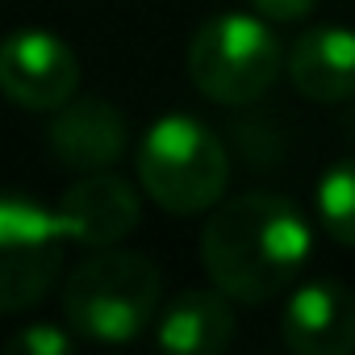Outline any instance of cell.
<instances>
[{
    "label": "cell",
    "mask_w": 355,
    "mask_h": 355,
    "mask_svg": "<svg viewBox=\"0 0 355 355\" xmlns=\"http://www.w3.org/2000/svg\"><path fill=\"white\" fill-rule=\"evenodd\" d=\"M305 259L309 226L301 209L276 193H243L201 230V263L209 284L243 305L280 297L301 276Z\"/></svg>",
    "instance_id": "obj_1"
},
{
    "label": "cell",
    "mask_w": 355,
    "mask_h": 355,
    "mask_svg": "<svg viewBox=\"0 0 355 355\" xmlns=\"http://www.w3.org/2000/svg\"><path fill=\"white\" fill-rule=\"evenodd\" d=\"M159 268L146 255L101 247L88 255L63 288V318L80 338L92 343H125L155 322L159 309Z\"/></svg>",
    "instance_id": "obj_2"
},
{
    "label": "cell",
    "mask_w": 355,
    "mask_h": 355,
    "mask_svg": "<svg viewBox=\"0 0 355 355\" xmlns=\"http://www.w3.org/2000/svg\"><path fill=\"white\" fill-rule=\"evenodd\" d=\"M230 180L222 138L189 113L159 117L138 146V184L167 214L214 209Z\"/></svg>",
    "instance_id": "obj_3"
},
{
    "label": "cell",
    "mask_w": 355,
    "mask_h": 355,
    "mask_svg": "<svg viewBox=\"0 0 355 355\" xmlns=\"http://www.w3.org/2000/svg\"><path fill=\"white\" fill-rule=\"evenodd\" d=\"M284 59L259 17L218 13L189 42V80L214 105H255L276 84Z\"/></svg>",
    "instance_id": "obj_4"
},
{
    "label": "cell",
    "mask_w": 355,
    "mask_h": 355,
    "mask_svg": "<svg viewBox=\"0 0 355 355\" xmlns=\"http://www.w3.org/2000/svg\"><path fill=\"white\" fill-rule=\"evenodd\" d=\"M63 243L71 239L55 209H42L17 189L0 201V309L21 313L46 297L63 272Z\"/></svg>",
    "instance_id": "obj_5"
},
{
    "label": "cell",
    "mask_w": 355,
    "mask_h": 355,
    "mask_svg": "<svg viewBox=\"0 0 355 355\" xmlns=\"http://www.w3.org/2000/svg\"><path fill=\"white\" fill-rule=\"evenodd\" d=\"M0 88L30 113L63 109L80 88V63L71 46L42 30H21L0 51Z\"/></svg>",
    "instance_id": "obj_6"
},
{
    "label": "cell",
    "mask_w": 355,
    "mask_h": 355,
    "mask_svg": "<svg viewBox=\"0 0 355 355\" xmlns=\"http://www.w3.org/2000/svg\"><path fill=\"white\" fill-rule=\"evenodd\" d=\"M293 355H351L355 351V293L343 280L301 284L280 318Z\"/></svg>",
    "instance_id": "obj_7"
},
{
    "label": "cell",
    "mask_w": 355,
    "mask_h": 355,
    "mask_svg": "<svg viewBox=\"0 0 355 355\" xmlns=\"http://www.w3.org/2000/svg\"><path fill=\"white\" fill-rule=\"evenodd\" d=\"M55 214L71 243L101 251V247L121 243L138 226L142 209H138V193L130 189V180L109 175V171H84V180L59 197Z\"/></svg>",
    "instance_id": "obj_8"
},
{
    "label": "cell",
    "mask_w": 355,
    "mask_h": 355,
    "mask_svg": "<svg viewBox=\"0 0 355 355\" xmlns=\"http://www.w3.org/2000/svg\"><path fill=\"white\" fill-rule=\"evenodd\" d=\"M46 142H51V155L63 167H71V171H105L125 155L130 130H125V117L109 101L88 96V101H67L63 109H55Z\"/></svg>",
    "instance_id": "obj_9"
},
{
    "label": "cell",
    "mask_w": 355,
    "mask_h": 355,
    "mask_svg": "<svg viewBox=\"0 0 355 355\" xmlns=\"http://www.w3.org/2000/svg\"><path fill=\"white\" fill-rule=\"evenodd\" d=\"M284 71L305 101H318V105L351 101L355 96V30H343V26L305 30L293 42Z\"/></svg>",
    "instance_id": "obj_10"
},
{
    "label": "cell",
    "mask_w": 355,
    "mask_h": 355,
    "mask_svg": "<svg viewBox=\"0 0 355 355\" xmlns=\"http://www.w3.org/2000/svg\"><path fill=\"white\" fill-rule=\"evenodd\" d=\"M222 288H189L159 318V347L184 355H214L234 343V313Z\"/></svg>",
    "instance_id": "obj_11"
},
{
    "label": "cell",
    "mask_w": 355,
    "mask_h": 355,
    "mask_svg": "<svg viewBox=\"0 0 355 355\" xmlns=\"http://www.w3.org/2000/svg\"><path fill=\"white\" fill-rule=\"evenodd\" d=\"M318 218L326 234L343 247H355V159H338L318 180Z\"/></svg>",
    "instance_id": "obj_12"
},
{
    "label": "cell",
    "mask_w": 355,
    "mask_h": 355,
    "mask_svg": "<svg viewBox=\"0 0 355 355\" xmlns=\"http://www.w3.org/2000/svg\"><path fill=\"white\" fill-rule=\"evenodd\" d=\"M13 355H67L71 351V338L59 330V326H30L13 338L9 347Z\"/></svg>",
    "instance_id": "obj_13"
},
{
    "label": "cell",
    "mask_w": 355,
    "mask_h": 355,
    "mask_svg": "<svg viewBox=\"0 0 355 355\" xmlns=\"http://www.w3.org/2000/svg\"><path fill=\"white\" fill-rule=\"evenodd\" d=\"M259 9V17H272V21H293V17H305L318 0H251Z\"/></svg>",
    "instance_id": "obj_14"
}]
</instances>
